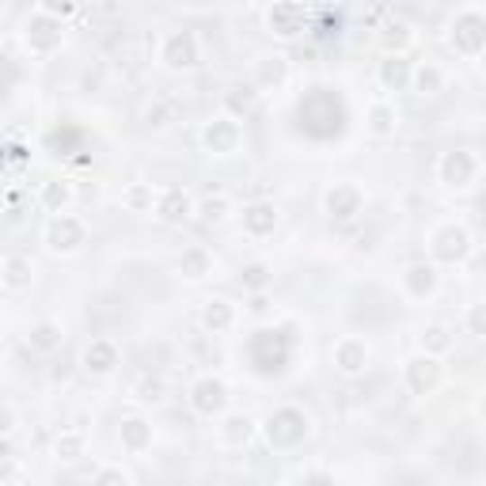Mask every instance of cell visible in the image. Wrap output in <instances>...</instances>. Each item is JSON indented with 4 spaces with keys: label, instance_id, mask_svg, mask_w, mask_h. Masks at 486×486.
Returning <instances> with one entry per match:
<instances>
[{
    "label": "cell",
    "instance_id": "obj_1",
    "mask_svg": "<svg viewBox=\"0 0 486 486\" xmlns=\"http://www.w3.org/2000/svg\"><path fill=\"white\" fill-rule=\"evenodd\" d=\"M346 122H350L346 99H342L335 87H308L297 103V125H300V133L312 141L342 137Z\"/></svg>",
    "mask_w": 486,
    "mask_h": 486
},
{
    "label": "cell",
    "instance_id": "obj_2",
    "mask_svg": "<svg viewBox=\"0 0 486 486\" xmlns=\"http://www.w3.org/2000/svg\"><path fill=\"white\" fill-rule=\"evenodd\" d=\"M247 357L255 365L259 376H278L293 357V335L289 327H262L251 335L247 342Z\"/></svg>",
    "mask_w": 486,
    "mask_h": 486
},
{
    "label": "cell",
    "instance_id": "obj_3",
    "mask_svg": "<svg viewBox=\"0 0 486 486\" xmlns=\"http://www.w3.org/2000/svg\"><path fill=\"white\" fill-rule=\"evenodd\" d=\"M262 434H266L270 448H297L304 437L312 434V418L300 407H278L262 422Z\"/></svg>",
    "mask_w": 486,
    "mask_h": 486
},
{
    "label": "cell",
    "instance_id": "obj_4",
    "mask_svg": "<svg viewBox=\"0 0 486 486\" xmlns=\"http://www.w3.org/2000/svg\"><path fill=\"white\" fill-rule=\"evenodd\" d=\"M448 42L463 58H479L486 46V15L479 8H463L456 12V20L448 23Z\"/></svg>",
    "mask_w": 486,
    "mask_h": 486
},
{
    "label": "cell",
    "instance_id": "obj_5",
    "mask_svg": "<svg viewBox=\"0 0 486 486\" xmlns=\"http://www.w3.org/2000/svg\"><path fill=\"white\" fill-rule=\"evenodd\" d=\"M429 251H434L437 262L456 266L472 255V232H467L463 225H441L434 236H429Z\"/></svg>",
    "mask_w": 486,
    "mask_h": 486
},
{
    "label": "cell",
    "instance_id": "obj_6",
    "mask_svg": "<svg viewBox=\"0 0 486 486\" xmlns=\"http://www.w3.org/2000/svg\"><path fill=\"white\" fill-rule=\"evenodd\" d=\"M312 23V8L297 5V0H281V5L266 8V31L278 39H297V34Z\"/></svg>",
    "mask_w": 486,
    "mask_h": 486
},
{
    "label": "cell",
    "instance_id": "obj_7",
    "mask_svg": "<svg viewBox=\"0 0 486 486\" xmlns=\"http://www.w3.org/2000/svg\"><path fill=\"white\" fill-rule=\"evenodd\" d=\"M190 407H194V414H202V418H217L228 407V384L221 376H197L190 384Z\"/></svg>",
    "mask_w": 486,
    "mask_h": 486
},
{
    "label": "cell",
    "instance_id": "obj_8",
    "mask_svg": "<svg viewBox=\"0 0 486 486\" xmlns=\"http://www.w3.org/2000/svg\"><path fill=\"white\" fill-rule=\"evenodd\" d=\"M46 243L50 251H58V255H73L87 243V225L73 213H58V217L50 221V232H46Z\"/></svg>",
    "mask_w": 486,
    "mask_h": 486
},
{
    "label": "cell",
    "instance_id": "obj_9",
    "mask_svg": "<svg viewBox=\"0 0 486 486\" xmlns=\"http://www.w3.org/2000/svg\"><path fill=\"white\" fill-rule=\"evenodd\" d=\"M437 175H441V183L445 187H472L475 183V175H479V156L475 152H467V149H453V152H445L441 156V164H437Z\"/></svg>",
    "mask_w": 486,
    "mask_h": 486
},
{
    "label": "cell",
    "instance_id": "obj_10",
    "mask_svg": "<svg viewBox=\"0 0 486 486\" xmlns=\"http://www.w3.org/2000/svg\"><path fill=\"white\" fill-rule=\"evenodd\" d=\"M61 39H65V23L50 20V15H42V12H34L31 20H27V27H23V42H27V50H31V53H42V58L58 50Z\"/></svg>",
    "mask_w": 486,
    "mask_h": 486
},
{
    "label": "cell",
    "instance_id": "obj_11",
    "mask_svg": "<svg viewBox=\"0 0 486 486\" xmlns=\"http://www.w3.org/2000/svg\"><path fill=\"white\" fill-rule=\"evenodd\" d=\"M240 141H243V130H240V122L232 118V115H221V118L206 122V130H202V145H206L213 156L236 152V149H240Z\"/></svg>",
    "mask_w": 486,
    "mask_h": 486
},
{
    "label": "cell",
    "instance_id": "obj_12",
    "mask_svg": "<svg viewBox=\"0 0 486 486\" xmlns=\"http://www.w3.org/2000/svg\"><path fill=\"white\" fill-rule=\"evenodd\" d=\"M160 61H164L171 73H183V69L197 65V39L194 31H171L164 46H160Z\"/></svg>",
    "mask_w": 486,
    "mask_h": 486
},
{
    "label": "cell",
    "instance_id": "obj_13",
    "mask_svg": "<svg viewBox=\"0 0 486 486\" xmlns=\"http://www.w3.org/2000/svg\"><path fill=\"white\" fill-rule=\"evenodd\" d=\"M362 206H365V194L353 183H335L327 190V197H323V209H327L331 221H353L362 213Z\"/></svg>",
    "mask_w": 486,
    "mask_h": 486
},
{
    "label": "cell",
    "instance_id": "obj_14",
    "mask_svg": "<svg viewBox=\"0 0 486 486\" xmlns=\"http://www.w3.org/2000/svg\"><path fill=\"white\" fill-rule=\"evenodd\" d=\"M403 376H407V388L414 395H429L441 384V362H437V357H429V353H418V357H410V362H407Z\"/></svg>",
    "mask_w": 486,
    "mask_h": 486
},
{
    "label": "cell",
    "instance_id": "obj_15",
    "mask_svg": "<svg viewBox=\"0 0 486 486\" xmlns=\"http://www.w3.org/2000/svg\"><path fill=\"white\" fill-rule=\"evenodd\" d=\"M331 357H335V369L342 376H362L365 365H369V346H365V338L346 335V338L335 342V353Z\"/></svg>",
    "mask_w": 486,
    "mask_h": 486
},
{
    "label": "cell",
    "instance_id": "obj_16",
    "mask_svg": "<svg viewBox=\"0 0 486 486\" xmlns=\"http://www.w3.org/2000/svg\"><path fill=\"white\" fill-rule=\"evenodd\" d=\"M156 217L164 221V225H183L194 217V202H190V194L183 187H168L164 194L156 197Z\"/></svg>",
    "mask_w": 486,
    "mask_h": 486
},
{
    "label": "cell",
    "instance_id": "obj_17",
    "mask_svg": "<svg viewBox=\"0 0 486 486\" xmlns=\"http://www.w3.org/2000/svg\"><path fill=\"white\" fill-rule=\"evenodd\" d=\"M80 365L92 372V376H111L118 369V346L111 338H96V342H87V350L80 357Z\"/></svg>",
    "mask_w": 486,
    "mask_h": 486
},
{
    "label": "cell",
    "instance_id": "obj_18",
    "mask_svg": "<svg viewBox=\"0 0 486 486\" xmlns=\"http://www.w3.org/2000/svg\"><path fill=\"white\" fill-rule=\"evenodd\" d=\"M376 39H381L388 58H407V50L414 42V27L407 20H399V15H391V20L381 23V34H376Z\"/></svg>",
    "mask_w": 486,
    "mask_h": 486
},
{
    "label": "cell",
    "instance_id": "obj_19",
    "mask_svg": "<svg viewBox=\"0 0 486 486\" xmlns=\"http://www.w3.org/2000/svg\"><path fill=\"white\" fill-rule=\"evenodd\" d=\"M403 289H407V297H414V300L434 297V293H437V270L429 266V262H414V266H407Z\"/></svg>",
    "mask_w": 486,
    "mask_h": 486
},
{
    "label": "cell",
    "instance_id": "obj_20",
    "mask_svg": "<svg viewBox=\"0 0 486 486\" xmlns=\"http://www.w3.org/2000/svg\"><path fill=\"white\" fill-rule=\"evenodd\" d=\"M274 228H278L274 202H251V206H243V232H247V236H270Z\"/></svg>",
    "mask_w": 486,
    "mask_h": 486
},
{
    "label": "cell",
    "instance_id": "obj_21",
    "mask_svg": "<svg viewBox=\"0 0 486 486\" xmlns=\"http://www.w3.org/2000/svg\"><path fill=\"white\" fill-rule=\"evenodd\" d=\"M61 342H65V331H61V323H53V319L34 323V327L27 331V346L34 353H58Z\"/></svg>",
    "mask_w": 486,
    "mask_h": 486
},
{
    "label": "cell",
    "instance_id": "obj_22",
    "mask_svg": "<svg viewBox=\"0 0 486 486\" xmlns=\"http://www.w3.org/2000/svg\"><path fill=\"white\" fill-rule=\"evenodd\" d=\"M289 80V58L281 53H266L255 61V87H281Z\"/></svg>",
    "mask_w": 486,
    "mask_h": 486
},
{
    "label": "cell",
    "instance_id": "obj_23",
    "mask_svg": "<svg viewBox=\"0 0 486 486\" xmlns=\"http://www.w3.org/2000/svg\"><path fill=\"white\" fill-rule=\"evenodd\" d=\"M232 323H236V308H232L225 297L206 300V308H202V327H206L209 335H225V331H232Z\"/></svg>",
    "mask_w": 486,
    "mask_h": 486
},
{
    "label": "cell",
    "instance_id": "obj_24",
    "mask_svg": "<svg viewBox=\"0 0 486 486\" xmlns=\"http://www.w3.org/2000/svg\"><path fill=\"white\" fill-rule=\"evenodd\" d=\"M31 281H34V266H31V259H23V255L5 259V266H0V285H5V289L20 293V289H31Z\"/></svg>",
    "mask_w": 486,
    "mask_h": 486
},
{
    "label": "cell",
    "instance_id": "obj_25",
    "mask_svg": "<svg viewBox=\"0 0 486 486\" xmlns=\"http://www.w3.org/2000/svg\"><path fill=\"white\" fill-rule=\"evenodd\" d=\"M410 73H414V65L407 58H384L381 69H376V77H381V84L388 87V92H407Z\"/></svg>",
    "mask_w": 486,
    "mask_h": 486
},
{
    "label": "cell",
    "instance_id": "obj_26",
    "mask_svg": "<svg viewBox=\"0 0 486 486\" xmlns=\"http://www.w3.org/2000/svg\"><path fill=\"white\" fill-rule=\"evenodd\" d=\"M179 274H183L187 281H202L213 274V255L206 247H187L183 255H179Z\"/></svg>",
    "mask_w": 486,
    "mask_h": 486
},
{
    "label": "cell",
    "instance_id": "obj_27",
    "mask_svg": "<svg viewBox=\"0 0 486 486\" xmlns=\"http://www.w3.org/2000/svg\"><path fill=\"white\" fill-rule=\"evenodd\" d=\"M118 437H122L125 453H145V448L152 445V426L145 418H125L122 429H118Z\"/></svg>",
    "mask_w": 486,
    "mask_h": 486
},
{
    "label": "cell",
    "instance_id": "obj_28",
    "mask_svg": "<svg viewBox=\"0 0 486 486\" xmlns=\"http://www.w3.org/2000/svg\"><path fill=\"white\" fill-rule=\"evenodd\" d=\"M179 118V99L175 96H152V103L145 106V125L149 130H164Z\"/></svg>",
    "mask_w": 486,
    "mask_h": 486
},
{
    "label": "cell",
    "instance_id": "obj_29",
    "mask_svg": "<svg viewBox=\"0 0 486 486\" xmlns=\"http://www.w3.org/2000/svg\"><path fill=\"white\" fill-rule=\"evenodd\" d=\"M410 87L418 96H437L441 87H445V73L434 65V61H422V65H414V73H410Z\"/></svg>",
    "mask_w": 486,
    "mask_h": 486
},
{
    "label": "cell",
    "instance_id": "obj_30",
    "mask_svg": "<svg viewBox=\"0 0 486 486\" xmlns=\"http://www.w3.org/2000/svg\"><path fill=\"white\" fill-rule=\"evenodd\" d=\"M221 437L228 448H243L251 437H255V422L247 418V414H228L225 426H221Z\"/></svg>",
    "mask_w": 486,
    "mask_h": 486
},
{
    "label": "cell",
    "instance_id": "obj_31",
    "mask_svg": "<svg viewBox=\"0 0 486 486\" xmlns=\"http://www.w3.org/2000/svg\"><path fill=\"white\" fill-rule=\"evenodd\" d=\"M228 209H232L228 194H206L202 202L194 206V217L202 221V225H221V221L228 217Z\"/></svg>",
    "mask_w": 486,
    "mask_h": 486
},
{
    "label": "cell",
    "instance_id": "obj_32",
    "mask_svg": "<svg viewBox=\"0 0 486 486\" xmlns=\"http://www.w3.org/2000/svg\"><path fill=\"white\" fill-rule=\"evenodd\" d=\"M418 342H422V353L441 357V353L453 350V331H448L445 323H429V327L418 335Z\"/></svg>",
    "mask_w": 486,
    "mask_h": 486
},
{
    "label": "cell",
    "instance_id": "obj_33",
    "mask_svg": "<svg viewBox=\"0 0 486 486\" xmlns=\"http://www.w3.org/2000/svg\"><path fill=\"white\" fill-rule=\"evenodd\" d=\"M365 122H369V130H372L376 137H388V133H395V125H399V115H395L391 103H372L369 115H365Z\"/></svg>",
    "mask_w": 486,
    "mask_h": 486
},
{
    "label": "cell",
    "instance_id": "obj_34",
    "mask_svg": "<svg viewBox=\"0 0 486 486\" xmlns=\"http://www.w3.org/2000/svg\"><path fill=\"white\" fill-rule=\"evenodd\" d=\"M69 202H73V183H69V179H53V183L42 187V206L46 209L61 213Z\"/></svg>",
    "mask_w": 486,
    "mask_h": 486
},
{
    "label": "cell",
    "instance_id": "obj_35",
    "mask_svg": "<svg viewBox=\"0 0 486 486\" xmlns=\"http://www.w3.org/2000/svg\"><path fill=\"white\" fill-rule=\"evenodd\" d=\"M270 266L266 262H247L243 266V274H240V281H243V289H251V293H262L266 285H270Z\"/></svg>",
    "mask_w": 486,
    "mask_h": 486
},
{
    "label": "cell",
    "instance_id": "obj_36",
    "mask_svg": "<svg viewBox=\"0 0 486 486\" xmlns=\"http://www.w3.org/2000/svg\"><path fill=\"white\" fill-rule=\"evenodd\" d=\"M137 399L141 403H164V391H168V384L164 381H160V376H152V372H145V376H141V381H137Z\"/></svg>",
    "mask_w": 486,
    "mask_h": 486
},
{
    "label": "cell",
    "instance_id": "obj_37",
    "mask_svg": "<svg viewBox=\"0 0 486 486\" xmlns=\"http://www.w3.org/2000/svg\"><path fill=\"white\" fill-rule=\"evenodd\" d=\"M53 456L58 460H80L84 456V437L80 434H58V441H53Z\"/></svg>",
    "mask_w": 486,
    "mask_h": 486
},
{
    "label": "cell",
    "instance_id": "obj_38",
    "mask_svg": "<svg viewBox=\"0 0 486 486\" xmlns=\"http://www.w3.org/2000/svg\"><path fill=\"white\" fill-rule=\"evenodd\" d=\"M255 99H259V92H251V87H232V92L225 96L232 115H251L255 111Z\"/></svg>",
    "mask_w": 486,
    "mask_h": 486
},
{
    "label": "cell",
    "instance_id": "obj_39",
    "mask_svg": "<svg viewBox=\"0 0 486 486\" xmlns=\"http://www.w3.org/2000/svg\"><path fill=\"white\" fill-rule=\"evenodd\" d=\"M39 12H42V15H50V20L65 23L69 15H77V5H73V0H42Z\"/></svg>",
    "mask_w": 486,
    "mask_h": 486
},
{
    "label": "cell",
    "instance_id": "obj_40",
    "mask_svg": "<svg viewBox=\"0 0 486 486\" xmlns=\"http://www.w3.org/2000/svg\"><path fill=\"white\" fill-rule=\"evenodd\" d=\"M53 145H58L65 156H73L77 145H80V130H77V125H61V130L53 133Z\"/></svg>",
    "mask_w": 486,
    "mask_h": 486
},
{
    "label": "cell",
    "instance_id": "obj_41",
    "mask_svg": "<svg viewBox=\"0 0 486 486\" xmlns=\"http://www.w3.org/2000/svg\"><path fill=\"white\" fill-rule=\"evenodd\" d=\"M122 202L130 206V209H149V206H152V190H149L145 183H133L130 190H125Z\"/></svg>",
    "mask_w": 486,
    "mask_h": 486
},
{
    "label": "cell",
    "instance_id": "obj_42",
    "mask_svg": "<svg viewBox=\"0 0 486 486\" xmlns=\"http://www.w3.org/2000/svg\"><path fill=\"white\" fill-rule=\"evenodd\" d=\"M92 486H130V475H125L122 467H99Z\"/></svg>",
    "mask_w": 486,
    "mask_h": 486
},
{
    "label": "cell",
    "instance_id": "obj_43",
    "mask_svg": "<svg viewBox=\"0 0 486 486\" xmlns=\"http://www.w3.org/2000/svg\"><path fill=\"white\" fill-rule=\"evenodd\" d=\"M31 152L23 145H0V168H8V164H27Z\"/></svg>",
    "mask_w": 486,
    "mask_h": 486
},
{
    "label": "cell",
    "instance_id": "obj_44",
    "mask_svg": "<svg viewBox=\"0 0 486 486\" xmlns=\"http://www.w3.org/2000/svg\"><path fill=\"white\" fill-rule=\"evenodd\" d=\"M467 331H472L475 338L486 335V308L482 304H472V312H467Z\"/></svg>",
    "mask_w": 486,
    "mask_h": 486
},
{
    "label": "cell",
    "instance_id": "obj_45",
    "mask_svg": "<svg viewBox=\"0 0 486 486\" xmlns=\"http://www.w3.org/2000/svg\"><path fill=\"white\" fill-rule=\"evenodd\" d=\"M15 80V69L8 65V58H5V53H0V96H5L8 92V84Z\"/></svg>",
    "mask_w": 486,
    "mask_h": 486
},
{
    "label": "cell",
    "instance_id": "obj_46",
    "mask_svg": "<svg viewBox=\"0 0 486 486\" xmlns=\"http://www.w3.org/2000/svg\"><path fill=\"white\" fill-rule=\"evenodd\" d=\"M247 308L255 312V316H266V312H270V297H266V293H255V297H251Z\"/></svg>",
    "mask_w": 486,
    "mask_h": 486
},
{
    "label": "cell",
    "instance_id": "obj_47",
    "mask_svg": "<svg viewBox=\"0 0 486 486\" xmlns=\"http://www.w3.org/2000/svg\"><path fill=\"white\" fill-rule=\"evenodd\" d=\"M12 426H15V410L0 407V434H12Z\"/></svg>",
    "mask_w": 486,
    "mask_h": 486
},
{
    "label": "cell",
    "instance_id": "obj_48",
    "mask_svg": "<svg viewBox=\"0 0 486 486\" xmlns=\"http://www.w3.org/2000/svg\"><path fill=\"white\" fill-rule=\"evenodd\" d=\"M300 486H335V482H331L327 475H312V479H304Z\"/></svg>",
    "mask_w": 486,
    "mask_h": 486
},
{
    "label": "cell",
    "instance_id": "obj_49",
    "mask_svg": "<svg viewBox=\"0 0 486 486\" xmlns=\"http://www.w3.org/2000/svg\"><path fill=\"white\" fill-rule=\"evenodd\" d=\"M369 486H381V482H369Z\"/></svg>",
    "mask_w": 486,
    "mask_h": 486
}]
</instances>
